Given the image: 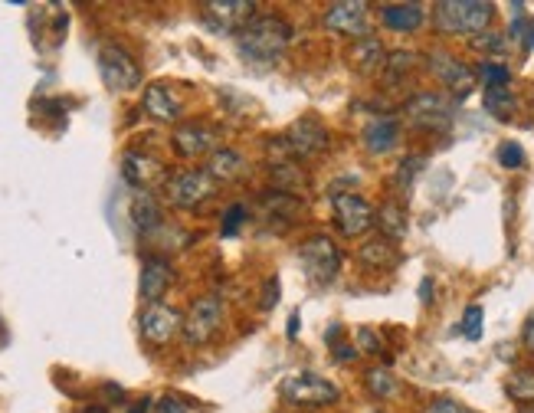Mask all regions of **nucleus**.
<instances>
[{
  "instance_id": "dca6fc26",
  "label": "nucleus",
  "mask_w": 534,
  "mask_h": 413,
  "mask_svg": "<svg viewBox=\"0 0 534 413\" xmlns=\"http://www.w3.org/2000/svg\"><path fill=\"white\" fill-rule=\"evenodd\" d=\"M174 148L181 158H200L217 151V135L204 125H181L174 132Z\"/></svg>"
},
{
  "instance_id": "39448f33",
  "label": "nucleus",
  "mask_w": 534,
  "mask_h": 413,
  "mask_svg": "<svg viewBox=\"0 0 534 413\" xmlns=\"http://www.w3.org/2000/svg\"><path fill=\"white\" fill-rule=\"evenodd\" d=\"M213 191H217V181H213L207 168L181 171L168 181V200L177 210H197L213 197Z\"/></svg>"
},
{
  "instance_id": "9d476101",
  "label": "nucleus",
  "mask_w": 534,
  "mask_h": 413,
  "mask_svg": "<svg viewBox=\"0 0 534 413\" xmlns=\"http://www.w3.org/2000/svg\"><path fill=\"white\" fill-rule=\"evenodd\" d=\"M141 338L148 341V345H168V341H174L177 335L184 332V315L171 309V305L164 302H154L148 305L145 312H141Z\"/></svg>"
},
{
  "instance_id": "a878e982",
  "label": "nucleus",
  "mask_w": 534,
  "mask_h": 413,
  "mask_svg": "<svg viewBox=\"0 0 534 413\" xmlns=\"http://www.w3.org/2000/svg\"><path fill=\"white\" fill-rule=\"evenodd\" d=\"M364 387L371 391L377 400H387V397H394L397 394V377H394V371L390 368H371L364 374Z\"/></svg>"
},
{
  "instance_id": "9b49d317",
  "label": "nucleus",
  "mask_w": 534,
  "mask_h": 413,
  "mask_svg": "<svg viewBox=\"0 0 534 413\" xmlns=\"http://www.w3.org/2000/svg\"><path fill=\"white\" fill-rule=\"evenodd\" d=\"M426 63H430V69H433V76L443 82V86L453 92L456 99H466L472 89H476V69L472 66H466L462 59H456L453 53H430L426 56Z\"/></svg>"
},
{
  "instance_id": "393cba45",
  "label": "nucleus",
  "mask_w": 534,
  "mask_h": 413,
  "mask_svg": "<svg viewBox=\"0 0 534 413\" xmlns=\"http://www.w3.org/2000/svg\"><path fill=\"white\" fill-rule=\"evenodd\" d=\"M132 220H135V227L141 233H151V230H158L164 217H161V204L154 200L151 194H138L135 197V204H132Z\"/></svg>"
},
{
  "instance_id": "5701e85b",
  "label": "nucleus",
  "mask_w": 534,
  "mask_h": 413,
  "mask_svg": "<svg viewBox=\"0 0 534 413\" xmlns=\"http://www.w3.org/2000/svg\"><path fill=\"white\" fill-rule=\"evenodd\" d=\"M374 227H381V236H387V240H403L410 230V220H407V210H403L400 204H384L381 210H377V217H374Z\"/></svg>"
},
{
  "instance_id": "cd10ccee",
  "label": "nucleus",
  "mask_w": 534,
  "mask_h": 413,
  "mask_svg": "<svg viewBox=\"0 0 534 413\" xmlns=\"http://www.w3.org/2000/svg\"><path fill=\"white\" fill-rule=\"evenodd\" d=\"M272 181L279 184V191H305V177L299 174L292 161H272Z\"/></svg>"
},
{
  "instance_id": "0eeeda50",
  "label": "nucleus",
  "mask_w": 534,
  "mask_h": 413,
  "mask_svg": "<svg viewBox=\"0 0 534 413\" xmlns=\"http://www.w3.org/2000/svg\"><path fill=\"white\" fill-rule=\"evenodd\" d=\"M279 394H282V400L299 404V407H325V404H335L338 400V387L318 374H292L282 381Z\"/></svg>"
},
{
  "instance_id": "e433bc0d",
  "label": "nucleus",
  "mask_w": 534,
  "mask_h": 413,
  "mask_svg": "<svg viewBox=\"0 0 534 413\" xmlns=\"http://www.w3.org/2000/svg\"><path fill=\"white\" fill-rule=\"evenodd\" d=\"M472 46L482 53H502L505 50V37L502 33H479L476 40H472Z\"/></svg>"
},
{
  "instance_id": "de8ad7c7",
  "label": "nucleus",
  "mask_w": 534,
  "mask_h": 413,
  "mask_svg": "<svg viewBox=\"0 0 534 413\" xmlns=\"http://www.w3.org/2000/svg\"><path fill=\"white\" fill-rule=\"evenodd\" d=\"M525 413H534V407H531V410H525Z\"/></svg>"
},
{
  "instance_id": "c756f323",
  "label": "nucleus",
  "mask_w": 534,
  "mask_h": 413,
  "mask_svg": "<svg viewBox=\"0 0 534 413\" xmlns=\"http://www.w3.org/2000/svg\"><path fill=\"white\" fill-rule=\"evenodd\" d=\"M476 79L485 82V89H508V82H512V73H508L505 63H495V59H485L476 69Z\"/></svg>"
},
{
  "instance_id": "7c9ffc66",
  "label": "nucleus",
  "mask_w": 534,
  "mask_h": 413,
  "mask_svg": "<svg viewBox=\"0 0 534 413\" xmlns=\"http://www.w3.org/2000/svg\"><path fill=\"white\" fill-rule=\"evenodd\" d=\"M417 63H420V59H417V56H413V53H407V50H397V53H390V56H387V63H384V69H387V73H390V76H394V79H397V76H407V73H410V69H413V66H417Z\"/></svg>"
},
{
  "instance_id": "58836bf2",
  "label": "nucleus",
  "mask_w": 534,
  "mask_h": 413,
  "mask_svg": "<svg viewBox=\"0 0 534 413\" xmlns=\"http://www.w3.org/2000/svg\"><path fill=\"white\" fill-rule=\"evenodd\" d=\"M279 295H282V286H279V276H272V279H266V286H263V309L269 312L272 305L279 302Z\"/></svg>"
},
{
  "instance_id": "6ab92c4d",
  "label": "nucleus",
  "mask_w": 534,
  "mask_h": 413,
  "mask_svg": "<svg viewBox=\"0 0 534 413\" xmlns=\"http://www.w3.org/2000/svg\"><path fill=\"white\" fill-rule=\"evenodd\" d=\"M397 141H400L397 118H374V122L364 128V145L371 155H387V151L397 148Z\"/></svg>"
},
{
  "instance_id": "7ed1b4c3",
  "label": "nucleus",
  "mask_w": 534,
  "mask_h": 413,
  "mask_svg": "<svg viewBox=\"0 0 534 413\" xmlns=\"http://www.w3.org/2000/svg\"><path fill=\"white\" fill-rule=\"evenodd\" d=\"M299 263L305 266V276L312 279L315 286H331L344 263V256H341V246L331 240V236H308L299 246Z\"/></svg>"
},
{
  "instance_id": "412c9836",
  "label": "nucleus",
  "mask_w": 534,
  "mask_h": 413,
  "mask_svg": "<svg viewBox=\"0 0 534 413\" xmlns=\"http://www.w3.org/2000/svg\"><path fill=\"white\" fill-rule=\"evenodd\" d=\"M122 174H125V181L128 184H135V187H151L154 181H161L164 177V168H161V161H154L148 155H125L122 158Z\"/></svg>"
},
{
  "instance_id": "a19ab883",
  "label": "nucleus",
  "mask_w": 534,
  "mask_h": 413,
  "mask_svg": "<svg viewBox=\"0 0 534 413\" xmlns=\"http://www.w3.org/2000/svg\"><path fill=\"white\" fill-rule=\"evenodd\" d=\"M158 413H187V404H184V400H177V397H164L158 404Z\"/></svg>"
},
{
  "instance_id": "c9c22d12",
  "label": "nucleus",
  "mask_w": 534,
  "mask_h": 413,
  "mask_svg": "<svg viewBox=\"0 0 534 413\" xmlns=\"http://www.w3.org/2000/svg\"><path fill=\"white\" fill-rule=\"evenodd\" d=\"M423 164H426L423 158H407V161H403L400 168H397V187H403V191H407V187L413 184V177L420 174Z\"/></svg>"
},
{
  "instance_id": "a211bd4d",
  "label": "nucleus",
  "mask_w": 534,
  "mask_h": 413,
  "mask_svg": "<svg viewBox=\"0 0 534 413\" xmlns=\"http://www.w3.org/2000/svg\"><path fill=\"white\" fill-rule=\"evenodd\" d=\"M426 20L423 4H384L381 7V23L394 33H413L420 30Z\"/></svg>"
},
{
  "instance_id": "37998d69",
  "label": "nucleus",
  "mask_w": 534,
  "mask_h": 413,
  "mask_svg": "<svg viewBox=\"0 0 534 413\" xmlns=\"http://www.w3.org/2000/svg\"><path fill=\"white\" fill-rule=\"evenodd\" d=\"M420 299H423L426 305L433 302V279H423V282H420Z\"/></svg>"
},
{
  "instance_id": "f03ea898",
  "label": "nucleus",
  "mask_w": 534,
  "mask_h": 413,
  "mask_svg": "<svg viewBox=\"0 0 534 413\" xmlns=\"http://www.w3.org/2000/svg\"><path fill=\"white\" fill-rule=\"evenodd\" d=\"M495 4L489 0H439L433 7V20L439 33L449 37H479L492 23Z\"/></svg>"
},
{
  "instance_id": "2f4dec72",
  "label": "nucleus",
  "mask_w": 534,
  "mask_h": 413,
  "mask_svg": "<svg viewBox=\"0 0 534 413\" xmlns=\"http://www.w3.org/2000/svg\"><path fill=\"white\" fill-rule=\"evenodd\" d=\"M498 164L515 171L525 164V151H521V145H515V141H505V145H498Z\"/></svg>"
},
{
  "instance_id": "4c0bfd02",
  "label": "nucleus",
  "mask_w": 534,
  "mask_h": 413,
  "mask_svg": "<svg viewBox=\"0 0 534 413\" xmlns=\"http://www.w3.org/2000/svg\"><path fill=\"white\" fill-rule=\"evenodd\" d=\"M426 413H476V410L462 407V404H459V400L439 397V400H433V404H430V407H426Z\"/></svg>"
},
{
  "instance_id": "c85d7f7f",
  "label": "nucleus",
  "mask_w": 534,
  "mask_h": 413,
  "mask_svg": "<svg viewBox=\"0 0 534 413\" xmlns=\"http://www.w3.org/2000/svg\"><path fill=\"white\" fill-rule=\"evenodd\" d=\"M505 391L518 404H534V371H515L512 377L505 381Z\"/></svg>"
},
{
  "instance_id": "ea45409f",
  "label": "nucleus",
  "mask_w": 534,
  "mask_h": 413,
  "mask_svg": "<svg viewBox=\"0 0 534 413\" xmlns=\"http://www.w3.org/2000/svg\"><path fill=\"white\" fill-rule=\"evenodd\" d=\"M521 345L528 351H534V312L525 318V325H521Z\"/></svg>"
},
{
  "instance_id": "aec40b11",
  "label": "nucleus",
  "mask_w": 534,
  "mask_h": 413,
  "mask_svg": "<svg viewBox=\"0 0 534 413\" xmlns=\"http://www.w3.org/2000/svg\"><path fill=\"white\" fill-rule=\"evenodd\" d=\"M358 259L367 266V269H390L397 266V243L387 240V236H371V240H364L358 246Z\"/></svg>"
},
{
  "instance_id": "4be33fe9",
  "label": "nucleus",
  "mask_w": 534,
  "mask_h": 413,
  "mask_svg": "<svg viewBox=\"0 0 534 413\" xmlns=\"http://www.w3.org/2000/svg\"><path fill=\"white\" fill-rule=\"evenodd\" d=\"M207 171H210L213 181H240L243 171H246V161L236 155L233 148H217L210 155Z\"/></svg>"
},
{
  "instance_id": "49530a36",
  "label": "nucleus",
  "mask_w": 534,
  "mask_h": 413,
  "mask_svg": "<svg viewBox=\"0 0 534 413\" xmlns=\"http://www.w3.org/2000/svg\"><path fill=\"white\" fill-rule=\"evenodd\" d=\"M89 413H109V410H105V407H92Z\"/></svg>"
},
{
  "instance_id": "6e6552de",
  "label": "nucleus",
  "mask_w": 534,
  "mask_h": 413,
  "mask_svg": "<svg viewBox=\"0 0 534 413\" xmlns=\"http://www.w3.org/2000/svg\"><path fill=\"white\" fill-rule=\"evenodd\" d=\"M331 210H335L338 233L348 236V240H354V236H364L367 230L374 227V217H377L374 207L354 191H344V194L331 197Z\"/></svg>"
},
{
  "instance_id": "c03bdc74",
  "label": "nucleus",
  "mask_w": 534,
  "mask_h": 413,
  "mask_svg": "<svg viewBox=\"0 0 534 413\" xmlns=\"http://www.w3.org/2000/svg\"><path fill=\"white\" fill-rule=\"evenodd\" d=\"M289 338H299V312L289 315Z\"/></svg>"
},
{
  "instance_id": "79ce46f5",
  "label": "nucleus",
  "mask_w": 534,
  "mask_h": 413,
  "mask_svg": "<svg viewBox=\"0 0 534 413\" xmlns=\"http://www.w3.org/2000/svg\"><path fill=\"white\" fill-rule=\"evenodd\" d=\"M338 351V361H351V358H358V348H351V345H335Z\"/></svg>"
},
{
  "instance_id": "1a4fd4ad",
  "label": "nucleus",
  "mask_w": 534,
  "mask_h": 413,
  "mask_svg": "<svg viewBox=\"0 0 534 413\" xmlns=\"http://www.w3.org/2000/svg\"><path fill=\"white\" fill-rule=\"evenodd\" d=\"M220 322H223V302L217 295H204V299H197L191 305V312L184 315V341L187 345H207V341L220 332Z\"/></svg>"
},
{
  "instance_id": "ddd939ff",
  "label": "nucleus",
  "mask_w": 534,
  "mask_h": 413,
  "mask_svg": "<svg viewBox=\"0 0 534 413\" xmlns=\"http://www.w3.org/2000/svg\"><path fill=\"white\" fill-rule=\"evenodd\" d=\"M200 10H204L200 17L207 27L220 33H240L256 17V4H249V0H210Z\"/></svg>"
},
{
  "instance_id": "a18cd8bd",
  "label": "nucleus",
  "mask_w": 534,
  "mask_h": 413,
  "mask_svg": "<svg viewBox=\"0 0 534 413\" xmlns=\"http://www.w3.org/2000/svg\"><path fill=\"white\" fill-rule=\"evenodd\" d=\"M148 407H151V400L145 397V400H141V404H135V410H132V413H148Z\"/></svg>"
},
{
  "instance_id": "473e14b6",
  "label": "nucleus",
  "mask_w": 534,
  "mask_h": 413,
  "mask_svg": "<svg viewBox=\"0 0 534 413\" xmlns=\"http://www.w3.org/2000/svg\"><path fill=\"white\" fill-rule=\"evenodd\" d=\"M462 335H466L469 341L482 338V309L479 305H469L466 315H462Z\"/></svg>"
},
{
  "instance_id": "bb28decb",
  "label": "nucleus",
  "mask_w": 534,
  "mask_h": 413,
  "mask_svg": "<svg viewBox=\"0 0 534 413\" xmlns=\"http://www.w3.org/2000/svg\"><path fill=\"white\" fill-rule=\"evenodd\" d=\"M515 96L508 89H485V109L489 115H495L498 122H508V118L515 115Z\"/></svg>"
},
{
  "instance_id": "f8f14e48",
  "label": "nucleus",
  "mask_w": 534,
  "mask_h": 413,
  "mask_svg": "<svg viewBox=\"0 0 534 413\" xmlns=\"http://www.w3.org/2000/svg\"><path fill=\"white\" fill-rule=\"evenodd\" d=\"M325 27L341 33V37L364 40L367 30H371V7L361 4V0H338L325 10Z\"/></svg>"
},
{
  "instance_id": "20e7f679",
  "label": "nucleus",
  "mask_w": 534,
  "mask_h": 413,
  "mask_svg": "<svg viewBox=\"0 0 534 413\" xmlns=\"http://www.w3.org/2000/svg\"><path fill=\"white\" fill-rule=\"evenodd\" d=\"M99 76L105 82V89H112V92H132L141 86V69L135 63V56L122 50V46H102Z\"/></svg>"
},
{
  "instance_id": "f3484780",
  "label": "nucleus",
  "mask_w": 534,
  "mask_h": 413,
  "mask_svg": "<svg viewBox=\"0 0 534 413\" xmlns=\"http://www.w3.org/2000/svg\"><path fill=\"white\" fill-rule=\"evenodd\" d=\"M141 105H145V112L154 118V122H177V118H181V112H184L181 99H177L168 86H161V82H154V86L145 89Z\"/></svg>"
},
{
  "instance_id": "f257e3e1",
  "label": "nucleus",
  "mask_w": 534,
  "mask_h": 413,
  "mask_svg": "<svg viewBox=\"0 0 534 413\" xmlns=\"http://www.w3.org/2000/svg\"><path fill=\"white\" fill-rule=\"evenodd\" d=\"M292 27L282 17H253L246 27L236 33V50L246 63L269 66L289 50Z\"/></svg>"
},
{
  "instance_id": "4468645a",
  "label": "nucleus",
  "mask_w": 534,
  "mask_h": 413,
  "mask_svg": "<svg viewBox=\"0 0 534 413\" xmlns=\"http://www.w3.org/2000/svg\"><path fill=\"white\" fill-rule=\"evenodd\" d=\"M282 141H286V148H289L292 158H315V155H322V151L331 145L328 128L318 122V118H299V122L289 128Z\"/></svg>"
},
{
  "instance_id": "72a5a7b5",
  "label": "nucleus",
  "mask_w": 534,
  "mask_h": 413,
  "mask_svg": "<svg viewBox=\"0 0 534 413\" xmlns=\"http://www.w3.org/2000/svg\"><path fill=\"white\" fill-rule=\"evenodd\" d=\"M243 223H246V207L243 204H233L227 214H223V236H236Z\"/></svg>"
},
{
  "instance_id": "2eb2a0df",
  "label": "nucleus",
  "mask_w": 534,
  "mask_h": 413,
  "mask_svg": "<svg viewBox=\"0 0 534 413\" xmlns=\"http://www.w3.org/2000/svg\"><path fill=\"white\" fill-rule=\"evenodd\" d=\"M171 276H174V269H171L168 259H161V256L145 259V266H141V279H138L141 299H145L148 305L161 302V295L171 286Z\"/></svg>"
},
{
  "instance_id": "f704fd0d",
  "label": "nucleus",
  "mask_w": 534,
  "mask_h": 413,
  "mask_svg": "<svg viewBox=\"0 0 534 413\" xmlns=\"http://www.w3.org/2000/svg\"><path fill=\"white\" fill-rule=\"evenodd\" d=\"M358 354H384L381 338L374 335V328H358Z\"/></svg>"
},
{
  "instance_id": "423d86ee",
  "label": "nucleus",
  "mask_w": 534,
  "mask_h": 413,
  "mask_svg": "<svg viewBox=\"0 0 534 413\" xmlns=\"http://www.w3.org/2000/svg\"><path fill=\"white\" fill-rule=\"evenodd\" d=\"M403 112H407L410 125L420 128V132H446L453 125V105L446 102V96H439V92H417V96L403 105Z\"/></svg>"
},
{
  "instance_id": "b1692460",
  "label": "nucleus",
  "mask_w": 534,
  "mask_h": 413,
  "mask_svg": "<svg viewBox=\"0 0 534 413\" xmlns=\"http://www.w3.org/2000/svg\"><path fill=\"white\" fill-rule=\"evenodd\" d=\"M351 63H354V69H361V73H374L377 66L387 63V53H384V46L377 43L374 37H364V40L354 43Z\"/></svg>"
}]
</instances>
